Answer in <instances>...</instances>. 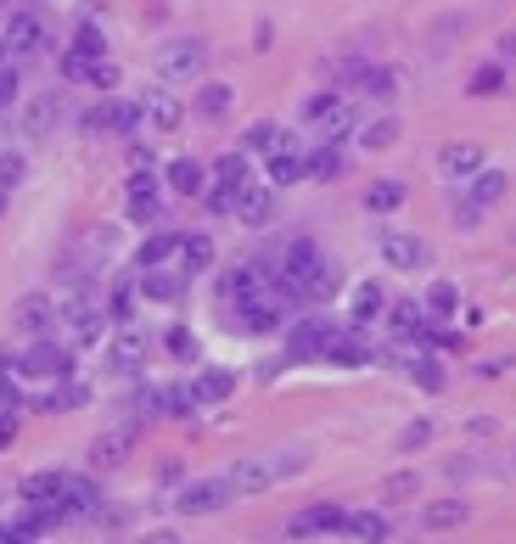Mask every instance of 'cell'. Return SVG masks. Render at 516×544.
Listing matches in <instances>:
<instances>
[{
    "instance_id": "obj_1",
    "label": "cell",
    "mask_w": 516,
    "mask_h": 544,
    "mask_svg": "<svg viewBox=\"0 0 516 544\" xmlns=\"http://www.w3.org/2000/svg\"><path fill=\"white\" fill-rule=\"evenodd\" d=\"M303 466H309V449H275V455H247L230 466V488L236 494H264V488L287 483V477H298Z\"/></svg>"
},
{
    "instance_id": "obj_2",
    "label": "cell",
    "mask_w": 516,
    "mask_h": 544,
    "mask_svg": "<svg viewBox=\"0 0 516 544\" xmlns=\"http://www.w3.org/2000/svg\"><path fill=\"white\" fill-rule=\"evenodd\" d=\"M12 365L17 382H62V376H73V348L57 337H29V348H17Z\"/></svg>"
},
{
    "instance_id": "obj_3",
    "label": "cell",
    "mask_w": 516,
    "mask_h": 544,
    "mask_svg": "<svg viewBox=\"0 0 516 544\" xmlns=\"http://www.w3.org/2000/svg\"><path fill=\"white\" fill-rule=\"evenodd\" d=\"M303 124L315 129L320 141H348L359 129L354 107H348V96H337V90H315V96L303 101Z\"/></svg>"
},
{
    "instance_id": "obj_4",
    "label": "cell",
    "mask_w": 516,
    "mask_h": 544,
    "mask_svg": "<svg viewBox=\"0 0 516 544\" xmlns=\"http://www.w3.org/2000/svg\"><path fill=\"white\" fill-rule=\"evenodd\" d=\"M208 68V45L180 34V40H163L158 45V79L163 85H186V79H202Z\"/></svg>"
},
{
    "instance_id": "obj_5",
    "label": "cell",
    "mask_w": 516,
    "mask_h": 544,
    "mask_svg": "<svg viewBox=\"0 0 516 544\" xmlns=\"http://www.w3.org/2000/svg\"><path fill=\"white\" fill-rule=\"evenodd\" d=\"M505 186H511V180H505V169H488V163H483V169L466 180V197H455V225H477V219H483L488 208L505 197Z\"/></svg>"
},
{
    "instance_id": "obj_6",
    "label": "cell",
    "mask_w": 516,
    "mask_h": 544,
    "mask_svg": "<svg viewBox=\"0 0 516 544\" xmlns=\"http://www.w3.org/2000/svg\"><path fill=\"white\" fill-rule=\"evenodd\" d=\"M124 219L129 225H158L163 219V186L152 169H135L124 186Z\"/></svg>"
},
{
    "instance_id": "obj_7",
    "label": "cell",
    "mask_w": 516,
    "mask_h": 544,
    "mask_svg": "<svg viewBox=\"0 0 516 544\" xmlns=\"http://www.w3.org/2000/svg\"><path fill=\"white\" fill-rule=\"evenodd\" d=\"M6 45H12V57H45L51 51V29H45V17L34 12V6H17L12 17H6Z\"/></svg>"
},
{
    "instance_id": "obj_8",
    "label": "cell",
    "mask_w": 516,
    "mask_h": 544,
    "mask_svg": "<svg viewBox=\"0 0 516 544\" xmlns=\"http://www.w3.org/2000/svg\"><path fill=\"white\" fill-rule=\"evenodd\" d=\"M230 500H236V488H230V477H197V483H186L180 494H174L180 516H214V511H225Z\"/></svg>"
},
{
    "instance_id": "obj_9",
    "label": "cell",
    "mask_w": 516,
    "mask_h": 544,
    "mask_svg": "<svg viewBox=\"0 0 516 544\" xmlns=\"http://www.w3.org/2000/svg\"><path fill=\"white\" fill-rule=\"evenodd\" d=\"M135 107H141V124L152 129V135H174V129H180V118H186V107H180L174 85L141 90V96H135Z\"/></svg>"
},
{
    "instance_id": "obj_10",
    "label": "cell",
    "mask_w": 516,
    "mask_h": 544,
    "mask_svg": "<svg viewBox=\"0 0 516 544\" xmlns=\"http://www.w3.org/2000/svg\"><path fill=\"white\" fill-rule=\"evenodd\" d=\"M264 292H270V270L264 264H236V270L219 275V303L225 309H242V303L264 298Z\"/></svg>"
},
{
    "instance_id": "obj_11",
    "label": "cell",
    "mask_w": 516,
    "mask_h": 544,
    "mask_svg": "<svg viewBox=\"0 0 516 544\" xmlns=\"http://www.w3.org/2000/svg\"><path fill=\"white\" fill-rule=\"evenodd\" d=\"M186 292H191L186 264H152V270H141V298L146 303H186Z\"/></svg>"
},
{
    "instance_id": "obj_12",
    "label": "cell",
    "mask_w": 516,
    "mask_h": 544,
    "mask_svg": "<svg viewBox=\"0 0 516 544\" xmlns=\"http://www.w3.org/2000/svg\"><path fill=\"white\" fill-rule=\"evenodd\" d=\"M135 124H141V107H135V101H124V96H113V90H107V101H96V107L85 113L90 135H129Z\"/></svg>"
},
{
    "instance_id": "obj_13",
    "label": "cell",
    "mask_w": 516,
    "mask_h": 544,
    "mask_svg": "<svg viewBox=\"0 0 516 544\" xmlns=\"http://www.w3.org/2000/svg\"><path fill=\"white\" fill-rule=\"evenodd\" d=\"M331 337H337V326H331L326 315H309V320H298V326L287 331V359H326Z\"/></svg>"
},
{
    "instance_id": "obj_14",
    "label": "cell",
    "mask_w": 516,
    "mask_h": 544,
    "mask_svg": "<svg viewBox=\"0 0 516 544\" xmlns=\"http://www.w3.org/2000/svg\"><path fill=\"white\" fill-rule=\"evenodd\" d=\"M382 258H387V270H427L432 264V242L427 236H410V230H387L382 236Z\"/></svg>"
},
{
    "instance_id": "obj_15",
    "label": "cell",
    "mask_w": 516,
    "mask_h": 544,
    "mask_svg": "<svg viewBox=\"0 0 516 544\" xmlns=\"http://www.w3.org/2000/svg\"><path fill=\"white\" fill-rule=\"evenodd\" d=\"M17 331L23 337H51V331L62 326V315H57V298L51 292H29V298H17Z\"/></svg>"
},
{
    "instance_id": "obj_16",
    "label": "cell",
    "mask_w": 516,
    "mask_h": 544,
    "mask_svg": "<svg viewBox=\"0 0 516 544\" xmlns=\"http://www.w3.org/2000/svg\"><path fill=\"white\" fill-rule=\"evenodd\" d=\"M343 516V505H303L287 522V539H331V533H343Z\"/></svg>"
},
{
    "instance_id": "obj_17",
    "label": "cell",
    "mask_w": 516,
    "mask_h": 544,
    "mask_svg": "<svg viewBox=\"0 0 516 544\" xmlns=\"http://www.w3.org/2000/svg\"><path fill=\"white\" fill-rule=\"evenodd\" d=\"M264 174H270V186L281 191V186H298V180H309V158H303V146L292 141H281L275 152H264Z\"/></svg>"
},
{
    "instance_id": "obj_18",
    "label": "cell",
    "mask_w": 516,
    "mask_h": 544,
    "mask_svg": "<svg viewBox=\"0 0 516 544\" xmlns=\"http://www.w3.org/2000/svg\"><path fill=\"white\" fill-rule=\"evenodd\" d=\"M141 359H146V337L124 320L118 337L107 343V359H101V365H107V376H135V371H141Z\"/></svg>"
},
{
    "instance_id": "obj_19",
    "label": "cell",
    "mask_w": 516,
    "mask_h": 544,
    "mask_svg": "<svg viewBox=\"0 0 516 544\" xmlns=\"http://www.w3.org/2000/svg\"><path fill=\"white\" fill-rule=\"evenodd\" d=\"M230 219H242L247 230H264L275 219V186L270 180H264V186H258V180H247L242 191H236V214Z\"/></svg>"
},
{
    "instance_id": "obj_20",
    "label": "cell",
    "mask_w": 516,
    "mask_h": 544,
    "mask_svg": "<svg viewBox=\"0 0 516 544\" xmlns=\"http://www.w3.org/2000/svg\"><path fill=\"white\" fill-rule=\"evenodd\" d=\"M326 359L331 365H348V371H354V365H376V348L365 343V326H337V337H331V348H326Z\"/></svg>"
},
{
    "instance_id": "obj_21",
    "label": "cell",
    "mask_w": 516,
    "mask_h": 544,
    "mask_svg": "<svg viewBox=\"0 0 516 544\" xmlns=\"http://www.w3.org/2000/svg\"><path fill=\"white\" fill-rule=\"evenodd\" d=\"M129 449H135V438H129L124 427L101 432L96 444H90V472H118V466L129 460Z\"/></svg>"
},
{
    "instance_id": "obj_22",
    "label": "cell",
    "mask_w": 516,
    "mask_h": 544,
    "mask_svg": "<svg viewBox=\"0 0 516 544\" xmlns=\"http://www.w3.org/2000/svg\"><path fill=\"white\" fill-rule=\"evenodd\" d=\"M62 516H68V522H73V516H96L101 511V488L96 483H90V477H79V472H68V483H62Z\"/></svg>"
},
{
    "instance_id": "obj_23",
    "label": "cell",
    "mask_w": 516,
    "mask_h": 544,
    "mask_svg": "<svg viewBox=\"0 0 516 544\" xmlns=\"http://www.w3.org/2000/svg\"><path fill=\"white\" fill-rule=\"evenodd\" d=\"M483 163L488 158H483V146H477V141H449L444 152H438V169H444L449 180H472Z\"/></svg>"
},
{
    "instance_id": "obj_24",
    "label": "cell",
    "mask_w": 516,
    "mask_h": 544,
    "mask_svg": "<svg viewBox=\"0 0 516 544\" xmlns=\"http://www.w3.org/2000/svg\"><path fill=\"white\" fill-rule=\"evenodd\" d=\"M163 186H169L174 197H202V186H208V169H202L197 158H174V163H163Z\"/></svg>"
},
{
    "instance_id": "obj_25",
    "label": "cell",
    "mask_w": 516,
    "mask_h": 544,
    "mask_svg": "<svg viewBox=\"0 0 516 544\" xmlns=\"http://www.w3.org/2000/svg\"><path fill=\"white\" fill-rule=\"evenodd\" d=\"M387 326H393V337H399L404 348H416L421 326H427V309H421V298H404V303H387Z\"/></svg>"
},
{
    "instance_id": "obj_26",
    "label": "cell",
    "mask_w": 516,
    "mask_h": 544,
    "mask_svg": "<svg viewBox=\"0 0 516 544\" xmlns=\"http://www.w3.org/2000/svg\"><path fill=\"white\" fill-rule=\"evenodd\" d=\"M186 387H191V399H197V410H202V404H225L230 393H236V376L219 371V365H208V371H197Z\"/></svg>"
},
{
    "instance_id": "obj_27",
    "label": "cell",
    "mask_w": 516,
    "mask_h": 544,
    "mask_svg": "<svg viewBox=\"0 0 516 544\" xmlns=\"http://www.w3.org/2000/svg\"><path fill=\"white\" fill-rule=\"evenodd\" d=\"M303 158H309V180H320V186H326V180H343L348 146L343 141H320L315 152H303Z\"/></svg>"
},
{
    "instance_id": "obj_28",
    "label": "cell",
    "mask_w": 516,
    "mask_h": 544,
    "mask_svg": "<svg viewBox=\"0 0 516 544\" xmlns=\"http://www.w3.org/2000/svg\"><path fill=\"white\" fill-rule=\"evenodd\" d=\"M466 516H472L466 500H432V505H421V528L427 533H455V528H466Z\"/></svg>"
},
{
    "instance_id": "obj_29",
    "label": "cell",
    "mask_w": 516,
    "mask_h": 544,
    "mask_svg": "<svg viewBox=\"0 0 516 544\" xmlns=\"http://www.w3.org/2000/svg\"><path fill=\"white\" fill-rule=\"evenodd\" d=\"M191 107H197L202 124H219V118H225L230 107H236V90L219 85V79H202V85H197V101H191Z\"/></svg>"
},
{
    "instance_id": "obj_30",
    "label": "cell",
    "mask_w": 516,
    "mask_h": 544,
    "mask_svg": "<svg viewBox=\"0 0 516 544\" xmlns=\"http://www.w3.org/2000/svg\"><path fill=\"white\" fill-rule=\"evenodd\" d=\"M34 404H40L45 416H62V410H79V404H90V387L73 382V376H62V382H51V393H40Z\"/></svg>"
},
{
    "instance_id": "obj_31",
    "label": "cell",
    "mask_w": 516,
    "mask_h": 544,
    "mask_svg": "<svg viewBox=\"0 0 516 544\" xmlns=\"http://www.w3.org/2000/svg\"><path fill=\"white\" fill-rule=\"evenodd\" d=\"M135 298H141V275H113V281H107V320L124 326V320L135 315Z\"/></svg>"
},
{
    "instance_id": "obj_32",
    "label": "cell",
    "mask_w": 516,
    "mask_h": 544,
    "mask_svg": "<svg viewBox=\"0 0 516 544\" xmlns=\"http://www.w3.org/2000/svg\"><path fill=\"white\" fill-rule=\"evenodd\" d=\"M62 522H68V516H62L57 505H29L23 500V511H17V533H23V539H45V533H57Z\"/></svg>"
},
{
    "instance_id": "obj_33",
    "label": "cell",
    "mask_w": 516,
    "mask_h": 544,
    "mask_svg": "<svg viewBox=\"0 0 516 544\" xmlns=\"http://www.w3.org/2000/svg\"><path fill=\"white\" fill-rule=\"evenodd\" d=\"M62 483H68V472H29L23 483H17V494L29 505H57L62 500ZM62 511V505H57Z\"/></svg>"
},
{
    "instance_id": "obj_34",
    "label": "cell",
    "mask_w": 516,
    "mask_h": 544,
    "mask_svg": "<svg viewBox=\"0 0 516 544\" xmlns=\"http://www.w3.org/2000/svg\"><path fill=\"white\" fill-rule=\"evenodd\" d=\"M348 85L365 90V96H376V101H393V90H399V73H393V68H376V62H359Z\"/></svg>"
},
{
    "instance_id": "obj_35",
    "label": "cell",
    "mask_w": 516,
    "mask_h": 544,
    "mask_svg": "<svg viewBox=\"0 0 516 544\" xmlns=\"http://www.w3.org/2000/svg\"><path fill=\"white\" fill-rule=\"evenodd\" d=\"M57 118H62V96H34L29 107H23V129H29L34 141H45V135L57 129Z\"/></svg>"
},
{
    "instance_id": "obj_36",
    "label": "cell",
    "mask_w": 516,
    "mask_h": 544,
    "mask_svg": "<svg viewBox=\"0 0 516 544\" xmlns=\"http://www.w3.org/2000/svg\"><path fill=\"white\" fill-rule=\"evenodd\" d=\"M343 539L382 544V539H393V528H387V516H382V511H348V516H343Z\"/></svg>"
},
{
    "instance_id": "obj_37",
    "label": "cell",
    "mask_w": 516,
    "mask_h": 544,
    "mask_svg": "<svg viewBox=\"0 0 516 544\" xmlns=\"http://www.w3.org/2000/svg\"><path fill=\"white\" fill-rule=\"evenodd\" d=\"M348 315H354V326H371V320L387 315V292L376 287V281H359L354 287V303H348Z\"/></svg>"
},
{
    "instance_id": "obj_38",
    "label": "cell",
    "mask_w": 516,
    "mask_h": 544,
    "mask_svg": "<svg viewBox=\"0 0 516 544\" xmlns=\"http://www.w3.org/2000/svg\"><path fill=\"white\" fill-rule=\"evenodd\" d=\"M180 264H186L191 275L214 270V236H208V230H186V236H180Z\"/></svg>"
},
{
    "instance_id": "obj_39",
    "label": "cell",
    "mask_w": 516,
    "mask_h": 544,
    "mask_svg": "<svg viewBox=\"0 0 516 544\" xmlns=\"http://www.w3.org/2000/svg\"><path fill=\"white\" fill-rule=\"evenodd\" d=\"M169 258H180V236H174V230H158V236H146V242L135 247V270H152V264H169Z\"/></svg>"
},
{
    "instance_id": "obj_40",
    "label": "cell",
    "mask_w": 516,
    "mask_h": 544,
    "mask_svg": "<svg viewBox=\"0 0 516 544\" xmlns=\"http://www.w3.org/2000/svg\"><path fill=\"white\" fill-rule=\"evenodd\" d=\"M214 180H219V186H230V191H242L247 180H253V163H247V146H242V152H225V158L214 163Z\"/></svg>"
},
{
    "instance_id": "obj_41",
    "label": "cell",
    "mask_w": 516,
    "mask_h": 544,
    "mask_svg": "<svg viewBox=\"0 0 516 544\" xmlns=\"http://www.w3.org/2000/svg\"><path fill=\"white\" fill-rule=\"evenodd\" d=\"M163 354L180 359V365H197V354H202L197 331H191V326H169V331H163Z\"/></svg>"
},
{
    "instance_id": "obj_42",
    "label": "cell",
    "mask_w": 516,
    "mask_h": 544,
    "mask_svg": "<svg viewBox=\"0 0 516 544\" xmlns=\"http://www.w3.org/2000/svg\"><path fill=\"white\" fill-rule=\"evenodd\" d=\"M354 135H359L365 152H387V146L399 141V118H371V124H359Z\"/></svg>"
},
{
    "instance_id": "obj_43",
    "label": "cell",
    "mask_w": 516,
    "mask_h": 544,
    "mask_svg": "<svg viewBox=\"0 0 516 544\" xmlns=\"http://www.w3.org/2000/svg\"><path fill=\"white\" fill-rule=\"evenodd\" d=\"M365 208H371V214H393V208H404V186L399 180H376V186L365 191Z\"/></svg>"
},
{
    "instance_id": "obj_44",
    "label": "cell",
    "mask_w": 516,
    "mask_h": 544,
    "mask_svg": "<svg viewBox=\"0 0 516 544\" xmlns=\"http://www.w3.org/2000/svg\"><path fill=\"white\" fill-rule=\"evenodd\" d=\"M281 141H287V129L275 124V118H258V124L247 129V141H242V146H247V152H275Z\"/></svg>"
},
{
    "instance_id": "obj_45",
    "label": "cell",
    "mask_w": 516,
    "mask_h": 544,
    "mask_svg": "<svg viewBox=\"0 0 516 544\" xmlns=\"http://www.w3.org/2000/svg\"><path fill=\"white\" fill-rule=\"evenodd\" d=\"M101 57H90V51H79V45H68L62 51V79H73V85H90V73H96Z\"/></svg>"
},
{
    "instance_id": "obj_46",
    "label": "cell",
    "mask_w": 516,
    "mask_h": 544,
    "mask_svg": "<svg viewBox=\"0 0 516 544\" xmlns=\"http://www.w3.org/2000/svg\"><path fill=\"white\" fill-rule=\"evenodd\" d=\"M421 309H427L432 320H449V315H455V309H460V292L449 287V281H438V287H432L427 298H421Z\"/></svg>"
},
{
    "instance_id": "obj_47",
    "label": "cell",
    "mask_w": 516,
    "mask_h": 544,
    "mask_svg": "<svg viewBox=\"0 0 516 544\" xmlns=\"http://www.w3.org/2000/svg\"><path fill=\"white\" fill-rule=\"evenodd\" d=\"M466 90H472V96H500V90H505V68H500V62H483V68L466 79Z\"/></svg>"
},
{
    "instance_id": "obj_48",
    "label": "cell",
    "mask_w": 516,
    "mask_h": 544,
    "mask_svg": "<svg viewBox=\"0 0 516 544\" xmlns=\"http://www.w3.org/2000/svg\"><path fill=\"white\" fill-rule=\"evenodd\" d=\"M393 444H399L404 455H416V449H427V444H432V421H427V416H421V421H404V432L393 438Z\"/></svg>"
},
{
    "instance_id": "obj_49",
    "label": "cell",
    "mask_w": 516,
    "mask_h": 544,
    "mask_svg": "<svg viewBox=\"0 0 516 544\" xmlns=\"http://www.w3.org/2000/svg\"><path fill=\"white\" fill-rule=\"evenodd\" d=\"M17 96H23V73H17V62H0V113L17 107Z\"/></svg>"
},
{
    "instance_id": "obj_50",
    "label": "cell",
    "mask_w": 516,
    "mask_h": 544,
    "mask_svg": "<svg viewBox=\"0 0 516 544\" xmlns=\"http://www.w3.org/2000/svg\"><path fill=\"white\" fill-rule=\"evenodd\" d=\"M410 376H416L427 393H438L444 387V371H438V359H432V348H427V359H410Z\"/></svg>"
},
{
    "instance_id": "obj_51",
    "label": "cell",
    "mask_w": 516,
    "mask_h": 544,
    "mask_svg": "<svg viewBox=\"0 0 516 544\" xmlns=\"http://www.w3.org/2000/svg\"><path fill=\"white\" fill-rule=\"evenodd\" d=\"M202 202H208V214H236V191L219 186V180L214 186H202Z\"/></svg>"
},
{
    "instance_id": "obj_52",
    "label": "cell",
    "mask_w": 516,
    "mask_h": 544,
    "mask_svg": "<svg viewBox=\"0 0 516 544\" xmlns=\"http://www.w3.org/2000/svg\"><path fill=\"white\" fill-rule=\"evenodd\" d=\"M23 174H29L23 152H0V186H6V191H12V186H23Z\"/></svg>"
},
{
    "instance_id": "obj_53",
    "label": "cell",
    "mask_w": 516,
    "mask_h": 544,
    "mask_svg": "<svg viewBox=\"0 0 516 544\" xmlns=\"http://www.w3.org/2000/svg\"><path fill=\"white\" fill-rule=\"evenodd\" d=\"M73 45H79V51H90V57H107V34H101L96 23H79V34H73Z\"/></svg>"
},
{
    "instance_id": "obj_54",
    "label": "cell",
    "mask_w": 516,
    "mask_h": 544,
    "mask_svg": "<svg viewBox=\"0 0 516 544\" xmlns=\"http://www.w3.org/2000/svg\"><path fill=\"white\" fill-rule=\"evenodd\" d=\"M0 404H17V365H12V354H0Z\"/></svg>"
},
{
    "instance_id": "obj_55",
    "label": "cell",
    "mask_w": 516,
    "mask_h": 544,
    "mask_svg": "<svg viewBox=\"0 0 516 544\" xmlns=\"http://www.w3.org/2000/svg\"><path fill=\"white\" fill-rule=\"evenodd\" d=\"M17 444V404H0V449Z\"/></svg>"
},
{
    "instance_id": "obj_56",
    "label": "cell",
    "mask_w": 516,
    "mask_h": 544,
    "mask_svg": "<svg viewBox=\"0 0 516 544\" xmlns=\"http://www.w3.org/2000/svg\"><path fill=\"white\" fill-rule=\"evenodd\" d=\"M90 85H96V90H118V62L101 57V62H96V73H90Z\"/></svg>"
},
{
    "instance_id": "obj_57",
    "label": "cell",
    "mask_w": 516,
    "mask_h": 544,
    "mask_svg": "<svg viewBox=\"0 0 516 544\" xmlns=\"http://www.w3.org/2000/svg\"><path fill=\"white\" fill-rule=\"evenodd\" d=\"M410 488H416V477H410V472L387 477V494H393V500H404V494H410Z\"/></svg>"
},
{
    "instance_id": "obj_58",
    "label": "cell",
    "mask_w": 516,
    "mask_h": 544,
    "mask_svg": "<svg viewBox=\"0 0 516 544\" xmlns=\"http://www.w3.org/2000/svg\"><path fill=\"white\" fill-rule=\"evenodd\" d=\"M0 544H23V533H17V522H0Z\"/></svg>"
},
{
    "instance_id": "obj_59",
    "label": "cell",
    "mask_w": 516,
    "mask_h": 544,
    "mask_svg": "<svg viewBox=\"0 0 516 544\" xmlns=\"http://www.w3.org/2000/svg\"><path fill=\"white\" fill-rule=\"evenodd\" d=\"M0 62H17V57H12V45H6V29H0Z\"/></svg>"
},
{
    "instance_id": "obj_60",
    "label": "cell",
    "mask_w": 516,
    "mask_h": 544,
    "mask_svg": "<svg viewBox=\"0 0 516 544\" xmlns=\"http://www.w3.org/2000/svg\"><path fill=\"white\" fill-rule=\"evenodd\" d=\"M6 202H12V191H6V186H0V219H6Z\"/></svg>"
},
{
    "instance_id": "obj_61",
    "label": "cell",
    "mask_w": 516,
    "mask_h": 544,
    "mask_svg": "<svg viewBox=\"0 0 516 544\" xmlns=\"http://www.w3.org/2000/svg\"><path fill=\"white\" fill-rule=\"evenodd\" d=\"M505 57H511V62H516V34H511V40H505Z\"/></svg>"
},
{
    "instance_id": "obj_62",
    "label": "cell",
    "mask_w": 516,
    "mask_h": 544,
    "mask_svg": "<svg viewBox=\"0 0 516 544\" xmlns=\"http://www.w3.org/2000/svg\"><path fill=\"white\" fill-rule=\"evenodd\" d=\"M0 6H6V0H0Z\"/></svg>"
}]
</instances>
